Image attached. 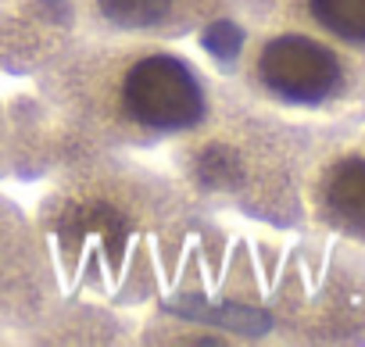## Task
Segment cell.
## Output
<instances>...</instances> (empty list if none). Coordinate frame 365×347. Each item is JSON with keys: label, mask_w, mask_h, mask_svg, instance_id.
<instances>
[{"label": "cell", "mask_w": 365, "mask_h": 347, "mask_svg": "<svg viewBox=\"0 0 365 347\" xmlns=\"http://www.w3.org/2000/svg\"><path fill=\"white\" fill-rule=\"evenodd\" d=\"M122 97L129 115L150 129H187L205 115V93L194 72L168 54L140 58L125 72Z\"/></svg>", "instance_id": "cell-1"}, {"label": "cell", "mask_w": 365, "mask_h": 347, "mask_svg": "<svg viewBox=\"0 0 365 347\" xmlns=\"http://www.w3.org/2000/svg\"><path fill=\"white\" fill-rule=\"evenodd\" d=\"M326 204L347 229L365 233V157H347L329 172Z\"/></svg>", "instance_id": "cell-3"}, {"label": "cell", "mask_w": 365, "mask_h": 347, "mask_svg": "<svg viewBox=\"0 0 365 347\" xmlns=\"http://www.w3.org/2000/svg\"><path fill=\"white\" fill-rule=\"evenodd\" d=\"M258 72L276 97L297 104H319L340 83L336 58L308 36H279L265 43L258 58Z\"/></svg>", "instance_id": "cell-2"}, {"label": "cell", "mask_w": 365, "mask_h": 347, "mask_svg": "<svg viewBox=\"0 0 365 347\" xmlns=\"http://www.w3.org/2000/svg\"><path fill=\"white\" fill-rule=\"evenodd\" d=\"M312 15L333 36L365 43V0H312Z\"/></svg>", "instance_id": "cell-4"}, {"label": "cell", "mask_w": 365, "mask_h": 347, "mask_svg": "<svg viewBox=\"0 0 365 347\" xmlns=\"http://www.w3.org/2000/svg\"><path fill=\"white\" fill-rule=\"evenodd\" d=\"M172 0H101V11L118 26H154L168 15Z\"/></svg>", "instance_id": "cell-5"}, {"label": "cell", "mask_w": 365, "mask_h": 347, "mask_svg": "<svg viewBox=\"0 0 365 347\" xmlns=\"http://www.w3.org/2000/svg\"><path fill=\"white\" fill-rule=\"evenodd\" d=\"M208 40H237V33H233V26H215L212 33H208ZM215 51H233V43H212Z\"/></svg>", "instance_id": "cell-6"}]
</instances>
